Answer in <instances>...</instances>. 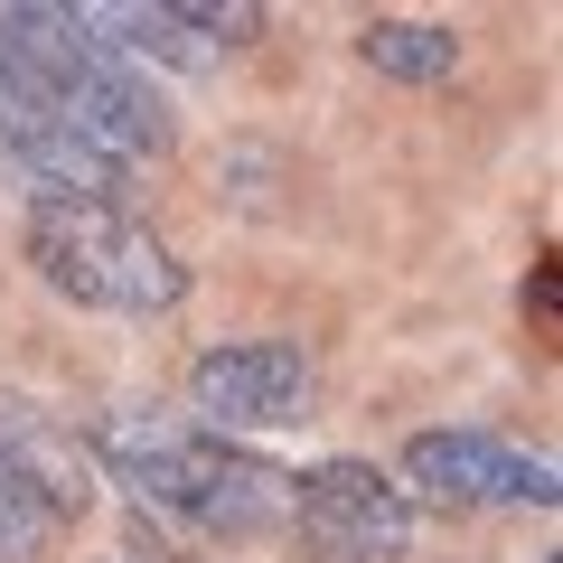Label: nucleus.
Instances as JSON below:
<instances>
[{
    "instance_id": "1",
    "label": "nucleus",
    "mask_w": 563,
    "mask_h": 563,
    "mask_svg": "<svg viewBox=\"0 0 563 563\" xmlns=\"http://www.w3.org/2000/svg\"><path fill=\"white\" fill-rule=\"evenodd\" d=\"M95 451V479H113L132 507H161V517L198 526V536H273L291 526V470H273L263 451L217 442L188 413L161 404H122L85 432Z\"/></svg>"
},
{
    "instance_id": "2",
    "label": "nucleus",
    "mask_w": 563,
    "mask_h": 563,
    "mask_svg": "<svg viewBox=\"0 0 563 563\" xmlns=\"http://www.w3.org/2000/svg\"><path fill=\"white\" fill-rule=\"evenodd\" d=\"M0 57L20 66V76L76 122V141H95L122 179H132L141 161H161V151H169L161 85L141 76V66H122L113 47L66 10V0H10V10H0Z\"/></svg>"
},
{
    "instance_id": "3",
    "label": "nucleus",
    "mask_w": 563,
    "mask_h": 563,
    "mask_svg": "<svg viewBox=\"0 0 563 563\" xmlns=\"http://www.w3.org/2000/svg\"><path fill=\"white\" fill-rule=\"evenodd\" d=\"M29 263L57 301L113 320H161L188 301V263L122 207H29Z\"/></svg>"
},
{
    "instance_id": "4",
    "label": "nucleus",
    "mask_w": 563,
    "mask_h": 563,
    "mask_svg": "<svg viewBox=\"0 0 563 563\" xmlns=\"http://www.w3.org/2000/svg\"><path fill=\"white\" fill-rule=\"evenodd\" d=\"M291 536L310 563H404L413 554V498L376 461H310L291 470Z\"/></svg>"
},
{
    "instance_id": "5",
    "label": "nucleus",
    "mask_w": 563,
    "mask_h": 563,
    "mask_svg": "<svg viewBox=\"0 0 563 563\" xmlns=\"http://www.w3.org/2000/svg\"><path fill=\"white\" fill-rule=\"evenodd\" d=\"M188 404L198 432L244 442V432H291L310 422V357L291 339H217L188 357Z\"/></svg>"
},
{
    "instance_id": "6",
    "label": "nucleus",
    "mask_w": 563,
    "mask_h": 563,
    "mask_svg": "<svg viewBox=\"0 0 563 563\" xmlns=\"http://www.w3.org/2000/svg\"><path fill=\"white\" fill-rule=\"evenodd\" d=\"M404 498L432 507H554V461L544 451H517L479 422H442V432H413L404 442Z\"/></svg>"
},
{
    "instance_id": "7",
    "label": "nucleus",
    "mask_w": 563,
    "mask_h": 563,
    "mask_svg": "<svg viewBox=\"0 0 563 563\" xmlns=\"http://www.w3.org/2000/svg\"><path fill=\"white\" fill-rule=\"evenodd\" d=\"M0 161L29 188V207H113V188H122V169L103 161L95 141H76V122L10 57H0Z\"/></svg>"
},
{
    "instance_id": "8",
    "label": "nucleus",
    "mask_w": 563,
    "mask_h": 563,
    "mask_svg": "<svg viewBox=\"0 0 563 563\" xmlns=\"http://www.w3.org/2000/svg\"><path fill=\"white\" fill-rule=\"evenodd\" d=\"M0 479L20 488V498L38 507L47 526L95 517V498H103L95 451H85L76 432H66V422H47L38 404H10V395H0Z\"/></svg>"
},
{
    "instance_id": "9",
    "label": "nucleus",
    "mask_w": 563,
    "mask_h": 563,
    "mask_svg": "<svg viewBox=\"0 0 563 563\" xmlns=\"http://www.w3.org/2000/svg\"><path fill=\"white\" fill-rule=\"evenodd\" d=\"M76 20L95 29L122 66H179V76H217L225 66V47H207L198 29H188L179 0H95V10H76Z\"/></svg>"
},
{
    "instance_id": "10",
    "label": "nucleus",
    "mask_w": 563,
    "mask_h": 563,
    "mask_svg": "<svg viewBox=\"0 0 563 563\" xmlns=\"http://www.w3.org/2000/svg\"><path fill=\"white\" fill-rule=\"evenodd\" d=\"M357 57L395 85H442L461 66V38L442 20H357Z\"/></svg>"
},
{
    "instance_id": "11",
    "label": "nucleus",
    "mask_w": 563,
    "mask_h": 563,
    "mask_svg": "<svg viewBox=\"0 0 563 563\" xmlns=\"http://www.w3.org/2000/svg\"><path fill=\"white\" fill-rule=\"evenodd\" d=\"M47 544H57V526H47V517H38V507H29V498H20V488L0 479V563H38V554H47Z\"/></svg>"
},
{
    "instance_id": "12",
    "label": "nucleus",
    "mask_w": 563,
    "mask_h": 563,
    "mask_svg": "<svg viewBox=\"0 0 563 563\" xmlns=\"http://www.w3.org/2000/svg\"><path fill=\"white\" fill-rule=\"evenodd\" d=\"M113 563H132V554H113Z\"/></svg>"
}]
</instances>
